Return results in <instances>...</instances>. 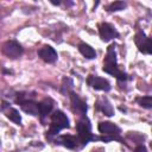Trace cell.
<instances>
[{
	"instance_id": "1",
	"label": "cell",
	"mask_w": 152,
	"mask_h": 152,
	"mask_svg": "<svg viewBox=\"0 0 152 152\" xmlns=\"http://www.w3.org/2000/svg\"><path fill=\"white\" fill-rule=\"evenodd\" d=\"M102 70L104 72L116 77V80L119 82H126L129 78L128 75L119 68L118 58H116V52H115V44H110L107 48V55H106V57L103 59Z\"/></svg>"
},
{
	"instance_id": "2",
	"label": "cell",
	"mask_w": 152,
	"mask_h": 152,
	"mask_svg": "<svg viewBox=\"0 0 152 152\" xmlns=\"http://www.w3.org/2000/svg\"><path fill=\"white\" fill-rule=\"evenodd\" d=\"M76 132H77V137L81 141L82 147L86 146L89 141H95V140H102L103 141L102 137H97V135H94L91 133V124H90V120L88 119L87 115L78 118L77 124H76Z\"/></svg>"
},
{
	"instance_id": "3",
	"label": "cell",
	"mask_w": 152,
	"mask_h": 152,
	"mask_svg": "<svg viewBox=\"0 0 152 152\" xmlns=\"http://www.w3.org/2000/svg\"><path fill=\"white\" fill-rule=\"evenodd\" d=\"M70 124H69V119L68 116L59 109L55 110L51 114V124H50V128L46 132V138L49 140H52L53 137H56L62 129L64 128H69Z\"/></svg>"
},
{
	"instance_id": "4",
	"label": "cell",
	"mask_w": 152,
	"mask_h": 152,
	"mask_svg": "<svg viewBox=\"0 0 152 152\" xmlns=\"http://www.w3.org/2000/svg\"><path fill=\"white\" fill-rule=\"evenodd\" d=\"M97 129L103 139L104 142H109L112 140H118L121 144H126L124 141V139L121 138V129L119 126H116L115 124L110 122V121H101L99 122Z\"/></svg>"
},
{
	"instance_id": "5",
	"label": "cell",
	"mask_w": 152,
	"mask_h": 152,
	"mask_svg": "<svg viewBox=\"0 0 152 152\" xmlns=\"http://www.w3.org/2000/svg\"><path fill=\"white\" fill-rule=\"evenodd\" d=\"M28 94L27 93H18L17 94V97H15V102L19 103V106L21 107V109L30 114V115H33V116H39V107H38V103L36 101H33L32 99H30L27 96Z\"/></svg>"
},
{
	"instance_id": "6",
	"label": "cell",
	"mask_w": 152,
	"mask_h": 152,
	"mask_svg": "<svg viewBox=\"0 0 152 152\" xmlns=\"http://www.w3.org/2000/svg\"><path fill=\"white\" fill-rule=\"evenodd\" d=\"M1 52L11 59H17L24 53V48L17 40H7L2 44Z\"/></svg>"
},
{
	"instance_id": "7",
	"label": "cell",
	"mask_w": 152,
	"mask_h": 152,
	"mask_svg": "<svg viewBox=\"0 0 152 152\" xmlns=\"http://www.w3.org/2000/svg\"><path fill=\"white\" fill-rule=\"evenodd\" d=\"M53 142L57 144V145L64 146L69 150H80V148H82L81 141H80L77 135H70V134L59 135V137L53 139Z\"/></svg>"
},
{
	"instance_id": "8",
	"label": "cell",
	"mask_w": 152,
	"mask_h": 152,
	"mask_svg": "<svg viewBox=\"0 0 152 152\" xmlns=\"http://www.w3.org/2000/svg\"><path fill=\"white\" fill-rule=\"evenodd\" d=\"M69 97H70V103H71V110L80 116L87 115V110H88V104L87 102L81 99L76 93L70 91L69 93Z\"/></svg>"
},
{
	"instance_id": "9",
	"label": "cell",
	"mask_w": 152,
	"mask_h": 152,
	"mask_svg": "<svg viewBox=\"0 0 152 152\" xmlns=\"http://www.w3.org/2000/svg\"><path fill=\"white\" fill-rule=\"evenodd\" d=\"M97 27H99V34L102 42H109L120 36L118 30L109 23H101L99 24Z\"/></svg>"
},
{
	"instance_id": "10",
	"label": "cell",
	"mask_w": 152,
	"mask_h": 152,
	"mask_svg": "<svg viewBox=\"0 0 152 152\" xmlns=\"http://www.w3.org/2000/svg\"><path fill=\"white\" fill-rule=\"evenodd\" d=\"M134 43L138 48V50L145 55H150L151 53V42H150V37H147L145 34L144 31L139 30L135 36H134Z\"/></svg>"
},
{
	"instance_id": "11",
	"label": "cell",
	"mask_w": 152,
	"mask_h": 152,
	"mask_svg": "<svg viewBox=\"0 0 152 152\" xmlns=\"http://www.w3.org/2000/svg\"><path fill=\"white\" fill-rule=\"evenodd\" d=\"M87 83L89 87H91L95 90H103V91H109L110 90V83L108 80L100 77L97 75H89L87 77Z\"/></svg>"
},
{
	"instance_id": "12",
	"label": "cell",
	"mask_w": 152,
	"mask_h": 152,
	"mask_svg": "<svg viewBox=\"0 0 152 152\" xmlns=\"http://www.w3.org/2000/svg\"><path fill=\"white\" fill-rule=\"evenodd\" d=\"M0 109H1V112L5 114V116L8 118L11 121H13L15 125H21V116H20L19 112H18L15 108H13L8 102L2 101Z\"/></svg>"
},
{
	"instance_id": "13",
	"label": "cell",
	"mask_w": 152,
	"mask_h": 152,
	"mask_svg": "<svg viewBox=\"0 0 152 152\" xmlns=\"http://www.w3.org/2000/svg\"><path fill=\"white\" fill-rule=\"evenodd\" d=\"M38 56L46 63H55L57 61V51L50 45H43L38 50Z\"/></svg>"
},
{
	"instance_id": "14",
	"label": "cell",
	"mask_w": 152,
	"mask_h": 152,
	"mask_svg": "<svg viewBox=\"0 0 152 152\" xmlns=\"http://www.w3.org/2000/svg\"><path fill=\"white\" fill-rule=\"evenodd\" d=\"M95 109L99 110V112H102L107 116H113L114 115V108H113L112 103L109 102V100L106 96H101L96 100Z\"/></svg>"
},
{
	"instance_id": "15",
	"label": "cell",
	"mask_w": 152,
	"mask_h": 152,
	"mask_svg": "<svg viewBox=\"0 0 152 152\" xmlns=\"http://www.w3.org/2000/svg\"><path fill=\"white\" fill-rule=\"evenodd\" d=\"M38 107H39V118H40V121L44 122V119L48 116V114L53 108V100L50 99V97H45V99H43L38 103Z\"/></svg>"
},
{
	"instance_id": "16",
	"label": "cell",
	"mask_w": 152,
	"mask_h": 152,
	"mask_svg": "<svg viewBox=\"0 0 152 152\" xmlns=\"http://www.w3.org/2000/svg\"><path fill=\"white\" fill-rule=\"evenodd\" d=\"M78 51H80L87 59H94V58H96V51H95L89 44H87V43H84V42H81V43L78 44Z\"/></svg>"
},
{
	"instance_id": "17",
	"label": "cell",
	"mask_w": 152,
	"mask_h": 152,
	"mask_svg": "<svg viewBox=\"0 0 152 152\" xmlns=\"http://www.w3.org/2000/svg\"><path fill=\"white\" fill-rule=\"evenodd\" d=\"M135 101L142 108H146V109L152 108V96L151 95H146V96H142V97H137Z\"/></svg>"
},
{
	"instance_id": "18",
	"label": "cell",
	"mask_w": 152,
	"mask_h": 152,
	"mask_svg": "<svg viewBox=\"0 0 152 152\" xmlns=\"http://www.w3.org/2000/svg\"><path fill=\"white\" fill-rule=\"evenodd\" d=\"M126 6H127V4L124 1H114V2L109 4L106 7V10L108 12H118V11H122L124 8H126Z\"/></svg>"
},
{
	"instance_id": "19",
	"label": "cell",
	"mask_w": 152,
	"mask_h": 152,
	"mask_svg": "<svg viewBox=\"0 0 152 152\" xmlns=\"http://www.w3.org/2000/svg\"><path fill=\"white\" fill-rule=\"evenodd\" d=\"M134 152H147V150H146V147L144 146V145H138L135 148H134Z\"/></svg>"
},
{
	"instance_id": "20",
	"label": "cell",
	"mask_w": 152,
	"mask_h": 152,
	"mask_svg": "<svg viewBox=\"0 0 152 152\" xmlns=\"http://www.w3.org/2000/svg\"><path fill=\"white\" fill-rule=\"evenodd\" d=\"M51 4H53V5H59L61 1H51Z\"/></svg>"
},
{
	"instance_id": "21",
	"label": "cell",
	"mask_w": 152,
	"mask_h": 152,
	"mask_svg": "<svg viewBox=\"0 0 152 152\" xmlns=\"http://www.w3.org/2000/svg\"><path fill=\"white\" fill-rule=\"evenodd\" d=\"M93 152H97V151H93Z\"/></svg>"
}]
</instances>
